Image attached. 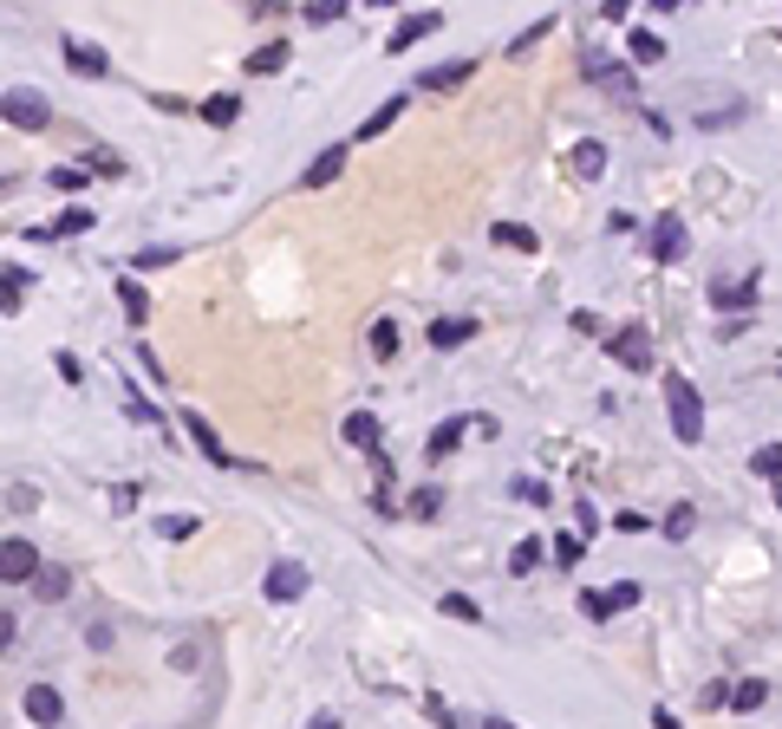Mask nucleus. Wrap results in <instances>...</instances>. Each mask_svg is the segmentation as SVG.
I'll use <instances>...</instances> for the list:
<instances>
[{"label":"nucleus","instance_id":"nucleus-42","mask_svg":"<svg viewBox=\"0 0 782 729\" xmlns=\"http://www.w3.org/2000/svg\"><path fill=\"white\" fill-rule=\"evenodd\" d=\"M124 404H131V417H144V424H163V417H157V404H150L144 391H131V385H124Z\"/></svg>","mask_w":782,"mask_h":729},{"label":"nucleus","instance_id":"nucleus-30","mask_svg":"<svg viewBox=\"0 0 782 729\" xmlns=\"http://www.w3.org/2000/svg\"><path fill=\"white\" fill-rule=\"evenodd\" d=\"M764 704H770V684H764V678H744V684L731 691V711H764Z\"/></svg>","mask_w":782,"mask_h":729},{"label":"nucleus","instance_id":"nucleus-47","mask_svg":"<svg viewBox=\"0 0 782 729\" xmlns=\"http://www.w3.org/2000/svg\"><path fill=\"white\" fill-rule=\"evenodd\" d=\"M731 691H737V684H698V697H705V711H724V704H731Z\"/></svg>","mask_w":782,"mask_h":729},{"label":"nucleus","instance_id":"nucleus-46","mask_svg":"<svg viewBox=\"0 0 782 729\" xmlns=\"http://www.w3.org/2000/svg\"><path fill=\"white\" fill-rule=\"evenodd\" d=\"M52 372H59V378H65V385H78V378H85V365H78V359H72V352H52Z\"/></svg>","mask_w":782,"mask_h":729},{"label":"nucleus","instance_id":"nucleus-18","mask_svg":"<svg viewBox=\"0 0 782 729\" xmlns=\"http://www.w3.org/2000/svg\"><path fill=\"white\" fill-rule=\"evenodd\" d=\"M489 241H496V248H516V254H535V248H542V235H535V228H522V222H496V228H489Z\"/></svg>","mask_w":782,"mask_h":729},{"label":"nucleus","instance_id":"nucleus-53","mask_svg":"<svg viewBox=\"0 0 782 729\" xmlns=\"http://www.w3.org/2000/svg\"><path fill=\"white\" fill-rule=\"evenodd\" d=\"M483 729H522V724H502V717H489V724H483Z\"/></svg>","mask_w":782,"mask_h":729},{"label":"nucleus","instance_id":"nucleus-14","mask_svg":"<svg viewBox=\"0 0 782 729\" xmlns=\"http://www.w3.org/2000/svg\"><path fill=\"white\" fill-rule=\"evenodd\" d=\"M346 156H352L346 143H333V150H320V156H313V163L300 169V189H326V183H333V176L346 169Z\"/></svg>","mask_w":782,"mask_h":729},{"label":"nucleus","instance_id":"nucleus-51","mask_svg":"<svg viewBox=\"0 0 782 729\" xmlns=\"http://www.w3.org/2000/svg\"><path fill=\"white\" fill-rule=\"evenodd\" d=\"M307 729H339V711H313V717H307Z\"/></svg>","mask_w":782,"mask_h":729},{"label":"nucleus","instance_id":"nucleus-4","mask_svg":"<svg viewBox=\"0 0 782 729\" xmlns=\"http://www.w3.org/2000/svg\"><path fill=\"white\" fill-rule=\"evenodd\" d=\"M39 574H46V567H39L33 541L7 535V541H0V580H7V587H26V580H39Z\"/></svg>","mask_w":782,"mask_h":729},{"label":"nucleus","instance_id":"nucleus-52","mask_svg":"<svg viewBox=\"0 0 782 729\" xmlns=\"http://www.w3.org/2000/svg\"><path fill=\"white\" fill-rule=\"evenodd\" d=\"M653 729H685V724H679L672 711H653Z\"/></svg>","mask_w":782,"mask_h":729},{"label":"nucleus","instance_id":"nucleus-6","mask_svg":"<svg viewBox=\"0 0 782 729\" xmlns=\"http://www.w3.org/2000/svg\"><path fill=\"white\" fill-rule=\"evenodd\" d=\"M607 352H613L626 372H653V332H646V326H620V332L607 339Z\"/></svg>","mask_w":782,"mask_h":729},{"label":"nucleus","instance_id":"nucleus-22","mask_svg":"<svg viewBox=\"0 0 782 729\" xmlns=\"http://www.w3.org/2000/svg\"><path fill=\"white\" fill-rule=\"evenodd\" d=\"M0 280H7V287H0V306H7V319H13V313H20V300H26V287H33V274L7 261V267H0Z\"/></svg>","mask_w":782,"mask_h":729},{"label":"nucleus","instance_id":"nucleus-1","mask_svg":"<svg viewBox=\"0 0 782 729\" xmlns=\"http://www.w3.org/2000/svg\"><path fill=\"white\" fill-rule=\"evenodd\" d=\"M666 411H672V437L679 443H705V398H698L692 378L666 372Z\"/></svg>","mask_w":782,"mask_h":729},{"label":"nucleus","instance_id":"nucleus-15","mask_svg":"<svg viewBox=\"0 0 782 729\" xmlns=\"http://www.w3.org/2000/svg\"><path fill=\"white\" fill-rule=\"evenodd\" d=\"M470 72H476V59H457V65H424V72H418V85H424V91H457Z\"/></svg>","mask_w":782,"mask_h":729},{"label":"nucleus","instance_id":"nucleus-10","mask_svg":"<svg viewBox=\"0 0 782 729\" xmlns=\"http://www.w3.org/2000/svg\"><path fill=\"white\" fill-rule=\"evenodd\" d=\"M261 593H268V600H300V593H307V567H300V561H274L268 580H261Z\"/></svg>","mask_w":782,"mask_h":729},{"label":"nucleus","instance_id":"nucleus-40","mask_svg":"<svg viewBox=\"0 0 782 729\" xmlns=\"http://www.w3.org/2000/svg\"><path fill=\"white\" fill-rule=\"evenodd\" d=\"M7 508H13V515H33V508H39V489L13 482V489H7Z\"/></svg>","mask_w":782,"mask_h":729},{"label":"nucleus","instance_id":"nucleus-7","mask_svg":"<svg viewBox=\"0 0 782 729\" xmlns=\"http://www.w3.org/2000/svg\"><path fill=\"white\" fill-rule=\"evenodd\" d=\"M626 606H640V580H620V587H607V593H581V613L587 619H613V613H626Z\"/></svg>","mask_w":782,"mask_h":729},{"label":"nucleus","instance_id":"nucleus-29","mask_svg":"<svg viewBox=\"0 0 782 729\" xmlns=\"http://www.w3.org/2000/svg\"><path fill=\"white\" fill-rule=\"evenodd\" d=\"M33 593H39L46 606H52V600H65V593H72V574H65V567H46V574L33 580Z\"/></svg>","mask_w":782,"mask_h":729},{"label":"nucleus","instance_id":"nucleus-19","mask_svg":"<svg viewBox=\"0 0 782 729\" xmlns=\"http://www.w3.org/2000/svg\"><path fill=\"white\" fill-rule=\"evenodd\" d=\"M117 306H124V319H131V326H144V319H150V293H144L131 274H117Z\"/></svg>","mask_w":782,"mask_h":729},{"label":"nucleus","instance_id":"nucleus-35","mask_svg":"<svg viewBox=\"0 0 782 729\" xmlns=\"http://www.w3.org/2000/svg\"><path fill=\"white\" fill-rule=\"evenodd\" d=\"M157 535H163V541H189V535H196V515H157Z\"/></svg>","mask_w":782,"mask_h":729},{"label":"nucleus","instance_id":"nucleus-28","mask_svg":"<svg viewBox=\"0 0 782 729\" xmlns=\"http://www.w3.org/2000/svg\"><path fill=\"white\" fill-rule=\"evenodd\" d=\"M600 169H607V143L581 137V143H574V176H600Z\"/></svg>","mask_w":782,"mask_h":729},{"label":"nucleus","instance_id":"nucleus-50","mask_svg":"<svg viewBox=\"0 0 782 729\" xmlns=\"http://www.w3.org/2000/svg\"><path fill=\"white\" fill-rule=\"evenodd\" d=\"M516 495H522V502H542V508H548V489H542V482H529V476L516 482Z\"/></svg>","mask_w":782,"mask_h":729},{"label":"nucleus","instance_id":"nucleus-27","mask_svg":"<svg viewBox=\"0 0 782 729\" xmlns=\"http://www.w3.org/2000/svg\"><path fill=\"white\" fill-rule=\"evenodd\" d=\"M626 52H633V65H659V59H666V39H659V33H646V26H640V33H633V39H626Z\"/></svg>","mask_w":782,"mask_h":729},{"label":"nucleus","instance_id":"nucleus-8","mask_svg":"<svg viewBox=\"0 0 782 729\" xmlns=\"http://www.w3.org/2000/svg\"><path fill=\"white\" fill-rule=\"evenodd\" d=\"M20 711H26L39 729H59V717H65V697H59L52 684H26V691H20Z\"/></svg>","mask_w":782,"mask_h":729},{"label":"nucleus","instance_id":"nucleus-3","mask_svg":"<svg viewBox=\"0 0 782 729\" xmlns=\"http://www.w3.org/2000/svg\"><path fill=\"white\" fill-rule=\"evenodd\" d=\"M757 293H764V274L750 267V274H731V280H711V306L718 313H744V306H757Z\"/></svg>","mask_w":782,"mask_h":729},{"label":"nucleus","instance_id":"nucleus-41","mask_svg":"<svg viewBox=\"0 0 782 729\" xmlns=\"http://www.w3.org/2000/svg\"><path fill=\"white\" fill-rule=\"evenodd\" d=\"M339 13H346V7H339V0H307V20H313V26H333V20H339Z\"/></svg>","mask_w":782,"mask_h":729},{"label":"nucleus","instance_id":"nucleus-25","mask_svg":"<svg viewBox=\"0 0 782 729\" xmlns=\"http://www.w3.org/2000/svg\"><path fill=\"white\" fill-rule=\"evenodd\" d=\"M405 515H411V521H437V515H444V489H437V482H424V489H411V502H405Z\"/></svg>","mask_w":782,"mask_h":729},{"label":"nucleus","instance_id":"nucleus-48","mask_svg":"<svg viewBox=\"0 0 782 729\" xmlns=\"http://www.w3.org/2000/svg\"><path fill=\"white\" fill-rule=\"evenodd\" d=\"M568 319H574V332H587V339H594V332H600V313H587V306H574V313H568Z\"/></svg>","mask_w":782,"mask_h":729},{"label":"nucleus","instance_id":"nucleus-23","mask_svg":"<svg viewBox=\"0 0 782 729\" xmlns=\"http://www.w3.org/2000/svg\"><path fill=\"white\" fill-rule=\"evenodd\" d=\"M346 443L378 456V417H372V411H352V417H346Z\"/></svg>","mask_w":782,"mask_h":729},{"label":"nucleus","instance_id":"nucleus-33","mask_svg":"<svg viewBox=\"0 0 782 729\" xmlns=\"http://www.w3.org/2000/svg\"><path fill=\"white\" fill-rule=\"evenodd\" d=\"M85 169L91 176H124V156L117 150H85Z\"/></svg>","mask_w":782,"mask_h":729},{"label":"nucleus","instance_id":"nucleus-38","mask_svg":"<svg viewBox=\"0 0 782 729\" xmlns=\"http://www.w3.org/2000/svg\"><path fill=\"white\" fill-rule=\"evenodd\" d=\"M372 352H378V359L398 352V319H378V326H372Z\"/></svg>","mask_w":782,"mask_h":729},{"label":"nucleus","instance_id":"nucleus-13","mask_svg":"<svg viewBox=\"0 0 782 729\" xmlns=\"http://www.w3.org/2000/svg\"><path fill=\"white\" fill-rule=\"evenodd\" d=\"M65 65L85 72V78H111V59H104V46H91V39H65Z\"/></svg>","mask_w":782,"mask_h":729},{"label":"nucleus","instance_id":"nucleus-21","mask_svg":"<svg viewBox=\"0 0 782 729\" xmlns=\"http://www.w3.org/2000/svg\"><path fill=\"white\" fill-rule=\"evenodd\" d=\"M241 117V98L235 91H215V98H202V124H215V130H228Z\"/></svg>","mask_w":782,"mask_h":729},{"label":"nucleus","instance_id":"nucleus-26","mask_svg":"<svg viewBox=\"0 0 782 729\" xmlns=\"http://www.w3.org/2000/svg\"><path fill=\"white\" fill-rule=\"evenodd\" d=\"M692 528H698V508H692V502H672L659 535H666V541H692Z\"/></svg>","mask_w":782,"mask_h":729},{"label":"nucleus","instance_id":"nucleus-24","mask_svg":"<svg viewBox=\"0 0 782 729\" xmlns=\"http://www.w3.org/2000/svg\"><path fill=\"white\" fill-rule=\"evenodd\" d=\"M463 424H470V417H450V424H437V430H431V443H424V456H431V463H444V456L463 443Z\"/></svg>","mask_w":782,"mask_h":729},{"label":"nucleus","instance_id":"nucleus-43","mask_svg":"<svg viewBox=\"0 0 782 729\" xmlns=\"http://www.w3.org/2000/svg\"><path fill=\"white\" fill-rule=\"evenodd\" d=\"M646 528H653V521H646L640 508H620V515H613V535H646Z\"/></svg>","mask_w":782,"mask_h":729},{"label":"nucleus","instance_id":"nucleus-16","mask_svg":"<svg viewBox=\"0 0 782 729\" xmlns=\"http://www.w3.org/2000/svg\"><path fill=\"white\" fill-rule=\"evenodd\" d=\"M463 339H476V319H463V313H450V319H431V345H437V352H457Z\"/></svg>","mask_w":782,"mask_h":729},{"label":"nucleus","instance_id":"nucleus-2","mask_svg":"<svg viewBox=\"0 0 782 729\" xmlns=\"http://www.w3.org/2000/svg\"><path fill=\"white\" fill-rule=\"evenodd\" d=\"M0 111H7V124H13V130H46V124H52V104H46L33 85H7Z\"/></svg>","mask_w":782,"mask_h":729},{"label":"nucleus","instance_id":"nucleus-54","mask_svg":"<svg viewBox=\"0 0 782 729\" xmlns=\"http://www.w3.org/2000/svg\"><path fill=\"white\" fill-rule=\"evenodd\" d=\"M777 508H782V482H777Z\"/></svg>","mask_w":782,"mask_h":729},{"label":"nucleus","instance_id":"nucleus-44","mask_svg":"<svg viewBox=\"0 0 782 729\" xmlns=\"http://www.w3.org/2000/svg\"><path fill=\"white\" fill-rule=\"evenodd\" d=\"M424 717H431L437 729H457V711H450L444 697H424Z\"/></svg>","mask_w":782,"mask_h":729},{"label":"nucleus","instance_id":"nucleus-49","mask_svg":"<svg viewBox=\"0 0 782 729\" xmlns=\"http://www.w3.org/2000/svg\"><path fill=\"white\" fill-rule=\"evenodd\" d=\"M555 561H561V567H574V561H581V541H574V535H561V541H555Z\"/></svg>","mask_w":782,"mask_h":729},{"label":"nucleus","instance_id":"nucleus-45","mask_svg":"<svg viewBox=\"0 0 782 729\" xmlns=\"http://www.w3.org/2000/svg\"><path fill=\"white\" fill-rule=\"evenodd\" d=\"M85 176H91L85 163H78V169H52V189H65V196H72V189H85Z\"/></svg>","mask_w":782,"mask_h":729},{"label":"nucleus","instance_id":"nucleus-5","mask_svg":"<svg viewBox=\"0 0 782 729\" xmlns=\"http://www.w3.org/2000/svg\"><path fill=\"white\" fill-rule=\"evenodd\" d=\"M646 248H653V261H685V248H692V235H685V222L679 215H653V235H646Z\"/></svg>","mask_w":782,"mask_h":729},{"label":"nucleus","instance_id":"nucleus-20","mask_svg":"<svg viewBox=\"0 0 782 729\" xmlns=\"http://www.w3.org/2000/svg\"><path fill=\"white\" fill-rule=\"evenodd\" d=\"M287 59H294V52H287V39H268V46H255V59H248V72H255V78H274V72L287 65Z\"/></svg>","mask_w":782,"mask_h":729},{"label":"nucleus","instance_id":"nucleus-34","mask_svg":"<svg viewBox=\"0 0 782 729\" xmlns=\"http://www.w3.org/2000/svg\"><path fill=\"white\" fill-rule=\"evenodd\" d=\"M183 261V248H137L131 254V267H176Z\"/></svg>","mask_w":782,"mask_h":729},{"label":"nucleus","instance_id":"nucleus-39","mask_svg":"<svg viewBox=\"0 0 782 729\" xmlns=\"http://www.w3.org/2000/svg\"><path fill=\"white\" fill-rule=\"evenodd\" d=\"M750 469H757V476H782V443H764V450L750 456Z\"/></svg>","mask_w":782,"mask_h":729},{"label":"nucleus","instance_id":"nucleus-9","mask_svg":"<svg viewBox=\"0 0 782 729\" xmlns=\"http://www.w3.org/2000/svg\"><path fill=\"white\" fill-rule=\"evenodd\" d=\"M587 78H594V85H607L620 104H633V72H626L620 59H607V52H587Z\"/></svg>","mask_w":782,"mask_h":729},{"label":"nucleus","instance_id":"nucleus-36","mask_svg":"<svg viewBox=\"0 0 782 729\" xmlns=\"http://www.w3.org/2000/svg\"><path fill=\"white\" fill-rule=\"evenodd\" d=\"M444 613H450V619H463V626H476V619H483V606H476L470 593H444Z\"/></svg>","mask_w":782,"mask_h":729},{"label":"nucleus","instance_id":"nucleus-32","mask_svg":"<svg viewBox=\"0 0 782 729\" xmlns=\"http://www.w3.org/2000/svg\"><path fill=\"white\" fill-rule=\"evenodd\" d=\"M535 567H542V541L529 535V541H516V548H509V574H535Z\"/></svg>","mask_w":782,"mask_h":729},{"label":"nucleus","instance_id":"nucleus-31","mask_svg":"<svg viewBox=\"0 0 782 729\" xmlns=\"http://www.w3.org/2000/svg\"><path fill=\"white\" fill-rule=\"evenodd\" d=\"M91 222H98V215H91V209H78V202H72V209H59V222H46V228H52V235H85V228H91Z\"/></svg>","mask_w":782,"mask_h":729},{"label":"nucleus","instance_id":"nucleus-17","mask_svg":"<svg viewBox=\"0 0 782 729\" xmlns=\"http://www.w3.org/2000/svg\"><path fill=\"white\" fill-rule=\"evenodd\" d=\"M405 104H411V98H405V91H392V98H385V104H378V111H372V117L359 124V143H372V137H385V130L398 124V111H405Z\"/></svg>","mask_w":782,"mask_h":729},{"label":"nucleus","instance_id":"nucleus-12","mask_svg":"<svg viewBox=\"0 0 782 729\" xmlns=\"http://www.w3.org/2000/svg\"><path fill=\"white\" fill-rule=\"evenodd\" d=\"M183 430H189V443H196V450H202V456H209L215 469H228V463H235V456L222 450V437H215V424H209V417H196V411H183Z\"/></svg>","mask_w":782,"mask_h":729},{"label":"nucleus","instance_id":"nucleus-11","mask_svg":"<svg viewBox=\"0 0 782 729\" xmlns=\"http://www.w3.org/2000/svg\"><path fill=\"white\" fill-rule=\"evenodd\" d=\"M437 26H444V13H411V20H398V26H392V59H405V52H411L418 39H431Z\"/></svg>","mask_w":782,"mask_h":729},{"label":"nucleus","instance_id":"nucleus-37","mask_svg":"<svg viewBox=\"0 0 782 729\" xmlns=\"http://www.w3.org/2000/svg\"><path fill=\"white\" fill-rule=\"evenodd\" d=\"M548 33H555V20H535V26H522V33L509 39V52H529V46H542Z\"/></svg>","mask_w":782,"mask_h":729}]
</instances>
